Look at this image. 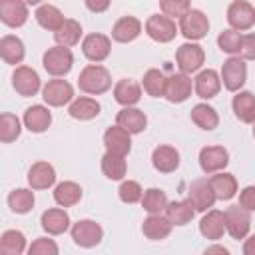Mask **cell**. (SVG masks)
Listing matches in <instances>:
<instances>
[{
	"label": "cell",
	"mask_w": 255,
	"mask_h": 255,
	"mask_svg": "<svg viewBox=\"0 0 255 255\" xmlns=\"http://www.w3.org/2000/svg\"><path fill=\"white\" fill-rule=\"evenodd\" d=\"M78 88L88 96L106 94L112 88V74L102 64H88L78 76Z\"/></svg>",
	"instance_id": "obj_1"
},
{
	"label": "cell",
	"mask_w": 255,
	"mask_h": 255,
	"mask_svg": "<svg viewBox=\"0 0 255 255\" xmlns=\"http://www.w3.org/2000/svg\"><path fill=\"white\" fill-rule=\"evenodd\" d=\"M42 66H44V70L52 78H62V76H66L72 70V66H74V54H72V50L68 46L56 44V46H52V48H48L44 52Z\"/></svg>",
	"instance_id": "obj_2"
},
{
	"label": "cell",
	"mask_w": 255,
	"mask_h": 255,
	"mask_svg": "<svg viewBox=\"0 0 255 255\" xmlns=\"http://www.w3.org/2000/svg\"><path fill=\"white\" fill-rule=\"evenodd\" d=\"M179 34L187 40V42H197L201 38L207 36L209 32V18L201 12V10H187L181 18H179Z\"/></svg>",
	"instance_id": "obj_3"
},
{
	"label": "cell",
	"mask_w": 255,
	"mask_h": 255,
	"mask_svg": "<svg viewBox=\"0 0 255 255\" xmlns=\"http://www.w3.org/2000/svg\"><path fill=\"white\" fill-rule=\"evenodd\" d=\"M143 30L145 34L153 40V42H159V44H167L171 42L177 32H179V26H175L173 18L165 16V14H151L145 24H143Z\"/></svg>",
	"instance_id": "obj_4"
},
{
	"label": "cell",
	"mask_w": 255,
	"mask_h": 255,
	"mask_svg": "<svg viewBox=\"0 0 255 255\" xmlns=\"http://www.w3.org/2000/svg\"><path fill=\"white\" fill-rule=\"evenodd\" d=\"M221 84L229 92H239L247 82V66L245 60L239 56H229L221 66Z\"/></svg>",
	"instance_id": "obj_5"
},
{
	"label": "cell",
	"mask_w": 255,
	"mask_h": 255,
	"mask_svg": "<svg viewBox=\"0 0 255 255\" xmlns=\"http://www.w3.org/2000/svg\"><path fill=\"white\" fill-rule=\"evenodd\" d=\"M175 62H177L179 72H183V74L199 72L203 62H205V50L197 42H185L177 48Z\"/></svg>",
	"instance_id": "obj_6"
},
{
	"label": "cell",
	"mask_w": 255,
	"mask_h": 255,
	"mask_svg": "<svg viewBox=\"0 0 255 255\" xmlns=\"http://www.w3.org/2000/svg\"><path fill=\"white\" fill-rule=\"evenodd\" d=\"M225 229L233 239H245L249 235L251 229V211H247L245 207L237 205H229L225 211Z\"/></svg>",
	"instance_id": "obj_7"
},
{
	"label": "cell",
	"mask_w": 255,
	"mask_h": 255,
	"mask_svg": "<svg viewBox=\"0 0 255 255\" xmlns=\"http://www.w3.org/2000/svg\"><path fill=\"white\" fill-rule=\"evenodd\" d=\"M72 233V239L76 245L84 247V249H90V247H96L102 243L104 239V229L100 223L92 221V219H80L72 225L70 229Z\"/></svg>",
	"instance_id": "obj_8"
},
{
	"label": "cell",
	"mask_w": 255,
	"mask_h": 255,
	"mask_svg": "<svg viewBox=\"0 0 255 255\" xmlns=\"http://www.w3.org/2000/svg\"><path fill=\"white\" fill-rule=\"evenodd\" d=\"M42 98L48 106L52 108H62L66 104H72L74 100V88L68 80L62 78H52L44 84L42 88Z\"/></svg>",
	"instance_id": "obj_9"
},
{
	"label": "cell",
	"mask_w": 255,
	"mask_h": 255,
	"mask_svg": "<svg viewBox=\"0 0 255 255\" xmlns=\"http://www.w3.org/2000/svg\"><path fill=\"white\" fill-rule=\"evenodd\" d=\"M227 22L233 30H249L255 24V6L247 0H233L227 8Z\"/></svg>",
	"instance_id": "obj_10"
},
{
	"label": "cell",
	"mask_w": 255,
	"mask_h": 255,
	"mask_svg": "<svg viewBox=\"0 0 255 255\" xmlns=\"http://www.w3.org/2000/svg\"><path fill=\"white\" fill-rule=\"evenodd\" d=\"M12 86L14 90L22 96V98H32L40 92L42 88V82H40V76L34 68L30 66H18L12 74Z\"/></svg>",
	"instance_id": "obj_11"
},
{
	"label": "cell",
	"mask_w": 255,
	"mask_h": 255,
	"mask_svg": "<svg viewBox=\"0 0 255 255\" xmlns=\"http://www.w3.org/2000/svg\"><path fill=\"white\" fill-rule=\"evenodd\" d=\"M229 163V151L223 145H205L199 151V167L203 173L211 175L223 171Z\"/></svg>",
	"instance_id": "obj_12"
},
{
	"label": "cell",
	"mask_w": 255,
	"mask_h": 255,
	"mask_svg": "<svg viewBox=\"0 0 255 255\" xmlns=\"http://www.w3.org/2000/svg\"><path fill=\"white\" fill-rule=\"evenodd\" d=\"M82 52H84V56L90 62L100 64V62H104L110 56V52H112V40L106 34H98V32L88 34L82 40Z\"/></svg>",
	"instance_id": "obj_13"
},
{
	"label": "cell",
	"mask_w": 255,
	"mask_h": 255,
	"mask_svg": "<svg viewBox=\"0 0 255 255\" xmlns=\"http://www.w3.org/2000/svg\"><path fill=\"white\" fill-rule=\"evenodd\" d=\"M191 92H193V80L189 78V74L177 72V74H171L167 78L163 98L171 104H181L191 96Z\"/></svg>",
	"instance_id": "obj_14"
},
{
	"label": "cell",
	"mask_w": 255,
	"mask_h": 255,
	"mask_svg": "<svg viewBox=\"0 0 255 255\" xmlns=\"http://www.w3.org/2000/svg\"><path fill=\"white\" fill-rule=\"evenodd\" d=\"M187 199L191 201V205L195 207V211H201V213H205L207 209H211L213 203L217 201L215 191H213L209 179H195V181L189 185Z\"/></svg>",
	"instance_id": "obj_15"
},
{
	"label": "cell",
	"mask_w": 255,
	"mask_h": 255,
	"mask_svg": "<svg viewBox=\"0 0 255 255\" xmlns=\"http://www.w3.org/2000/svg\"><path fill=\"white\" fill-rule=\"evenodd\" d=\"M28 4L24 0H0V20L8 28H20L28 22Z\"/></svg>",
	"instance_id": "obj_16"
},
{
	"label": "cell",
	"mask_w": 255,
	"mask_h": 255,
	"mask_svg": "<svg viewBox=\"0 0 255 255\" xmlns=\"http://www.w3.org/2000/svg\"><path fill=\"white\" fill-rule=\"evenodd\" d=\"M221 76L219 72L207 68V70H199L195 80H193V90L201 100H211L221 92Z\"/></svg>",
	"instance_id": "obj_17"
},
{
	"label": "cell",
	"mask_w": 255,
	"mask_h": 255,
	"mask_svg": "<svg viewBox=\"0 0 255 255\" xmlns=\"http://www.w3.org/2000/svg\"><path fill=\"white\" fill-rule=\"evenodd\" d=\"M104 145H106V151H112L118 155H128L131 151V133L118 124L110 126L104 131Z\"/></svg>",
	"instance_id": "obj_18"
},
{
	"label": "cell",
	"mask_w": 255,
	"mask_h": 255,
	"mask_svg": "<svg viewBox=\"0 0 255 255\" xmlns=\"http://www.w3.org/2000/svg\"><path fill=\"white\" fill-rule=\"evenodd\" d=\"M40 225L48 235H62L70 229V215L66 207H52L42 213Z\"/></svg>",
	"instance_id": "obj_19"
},
{
	"label": "cell",
	"mask_w": 255,
	"mask_h": 255,
	"mask_svg": "<svg viewBox=\"0 0 255 255\" xmlns=\"http://www.w3.org/2000/svg\"><path fill=\"white\" fill-rule=\"evenodd\" d=\"M225 231H227L225 229V213L219 209H207L199 221V233L205 239L217 241L223 237Z\"/></svg>",
	"instance_id": "obj_20"
},
{
	"label": "cell",
	"mask_w": 255,
	"mask_h": 255,
	"mask_svg": "<svg viewBox=\"0 0 255 255\" xmlns=\"http://www.w3.org/2000/svg\"><path fill=\"white\" fill-rule=\"evenodd\" d=\"M173 223L167 219L165 213H149L141 223V233L149 241H161L171 233Z\"/></svg>",
	"instance_id": "obj_21"
},
{
	"label": "cell",
	"mask_w": 255,
	"mask_h": 255,
	"mask_svg": "<svg viewBox=\"0 0 255 255\" xmlns=\"http://www.w3.org/2000/svg\"><path fill=\"white\" fill-rule=\"evenodd\" d=\"M22 122H24V128H26L28 131H32V133H42V131H46V129L52 126V112H50L46 106L36 104V106H30V108L24 112Z\"/></svg>",
	"instance_id": "obj_22"
},
{
	"label": "cell",
	"mask_w": 255,
	"mask_h": 255,
	"mask_svg": "<svg viewBox=\"0 0 255 255\" xmlns=\"http://www.w3.org/2000/svg\"><path fill=\"white\" fill-rule=\"evenodd\" d=\"M116 124L122 126L124 129H128L131 135H135V133H141L147 128V116L141 110H137L135 106H126L118 112Z\"/></svg>",
	"instance_id": "obj_23"
},
{
	"label": "cell",
	"mask_w": 255,
	"mask_h": 255,
	"mask_svg": "<svg viewBox=\"0 0 255 255\" xmlns=\"http://www.w3.org/2000/svg\"><path fill=\"white\" fill-rule=\"evenodd\" d=\"M56 183V169L48 161H36L28 169V185L32 189H50Z\"/></svg>",
	"instance_id": "obj_24"
},
{
	"label": "cell",
	"mask_w": 255,
	"mask_h": 255,
	"mask_svg": "<svg viewBox=\"0 0 255 255\" xmlns=\"http://www.w3.org/2000/svg\"><path fill=\"white\" fill-rule=\"evenodd\" d=\"M151 165L159 173H171L179 167V151L173 145H157L151 153Z\"/></svg>",
	"instance_id": "obj_25"
},
{
	"label": "cell",
	"mask_w": 255,
	"mask_h": 255,
	"mask_svg": "<svg viewBox=\"0 0 255 255\" xmlns=\"http://www.w3.org/2000/svg\"><path fill=\"white\" fill-rule=\"evenodd\" d=\"M231 108L239 122L255 124V96L251 92H247V90L235 92V96L231 100Z\"/></svg>",
	"instance_id": "obj_26"
},
{
	"label": "cell",
	"mask_w": 255,
	"mask_h": 255,
	"mask_svg": "<svg viewBox=\"0 0 255 255\" xmlns=\"http://www.w3.org/2000/svg\"><path fill=\"white\" fill-rule=\"evenodd\" d=\"M141 28L143 26L135 16H122L120 20H116L112 28V38L120 44H128V42H133L141 34Z\"/></svg>",
	"instance_id": "obj_27"
},
{
	"label": "cell",
	"mask_w": 255,
	"mask_h": 255,
	"mask_svg": "<svg viewBox=\"0 0 255 255\" xmlns=\"http://www.w3.org/2000/svg\"><path fill=\"white\" fill-rule=\"evenodd\" d=\"M114 100L120 106H135L141 100V86L135 80L129 78H122L116 82L114 86Z\"/></svg>",
	"instance_id": "obj_28"
},
{
	"label": "cell",
	"mask_w": 255,
	"mask_h": 255,
	"mask_svg": "<svg viewBox=\"0 0 255 255\" xmlns=\"http://www.w3.org/2000/svg\"><path fill=\"white\" fill-rule=\"evenodd\" d=\"M0 56H2L4 64H10V66L22 64V60L26 56L24 42L18 36H12V34L2 36L0 38Z\"/></svg>",
	"instance_id": "obj_29"
},
{
	"label": "cell",
	"mask_w": 255,
	"mask_h": 255,
	"mask_svg": "<svg viewBox=\"0 0 255 255\" xmlns=\"http://www.w3.org/2000/svg\"><path fill=\"white\" fill-rule=\"evenodd\" d=\"M102 106L96 98H90V96H82V98H76L72 100V104L68 106V114L74 118V120H80V122H88V120H94L98 114H100Z\"/></svg>",
	"instance_id": "obj_30"
},
{
	"label": "cell",
	"mask_w": 255,
	"mask_h": 255,
	"mask_svg": "<svg viewBox=\"0 0 255 255\" xmlns=\"http://www.w3.org/2000/svg\"><path fill=\"white\" fill-rule=\"evenodd\" d=\"M209 183H211V187L215 191V197L219 201H229L237 193V179H235L233 173H227V171L211 173Z\"/></svg>",
	"instance_id": "obj_31"
},
{
	"label": "cell",
	"mask_w": 255,
	"mask_h": 255,
	"mask_svg": "<svg viewBox=\"0 0 255 255\" xmlns=\"http://www.w3.org/2000/svg\"><path fill=\"white\" fill-rule=\"evenodd\" d=\"M34 18L44 30H50V32H56L66 20L62 10L58 6H54V4H40L36 8V12H34Z\"/></svg>",
	"instance_id": "obj_32"
},
{
	"label": "cell",
	"mask_w": 255,
	"mask_h": 255,
	"mask_svg": "<svg viewBox=\"0 0 255 255\" xmlns=\"http://www.w3.org/2000/svg\"><path fill=\"white\" fill-rule=\"evenodd\" d=\"M102 173L112 179V181H120L124 179V175L128 173V161H126V155H118V153H112V151H106L102 155Z\"/></svg>",
	"instance_id": "obj_33"
},
{
	"label": "cell",
	"mask_w": 255,
	"mask_h": 255,
	"mask_svg": "<svg viewBox=\"0 0 255 255\" xmlns=\"http://www.w3.org/2000/svg\"><path fill=\"white\" fill-rule=\"evenodd\" d=\"M191 122L197 128H201L205 131H211V129H215L219 126V114H217V110L213 106L201 102V104H195L191 108Z\"/></svg>",
	"instance_id": "obj_34"
},
{
	"label": "cell",
	"mask_w": 255,
	"mask_h": 255,
	"mask_svg": "<svg viewBox=\"0 0 255 255\" xmlns=\"http://www.w3.org/2000/svg\"><path fill=\"white\" fill-rule=\"evenodd\" d=\"M165 215H167V219H169L173 225L183 227V225L191 223V219L195 217V207L191 205L189 199L171 201V203H167V207H165Z\"/></svg>",
	"instance_id": "obj_35"
},
{
	"label": "cell",
	"mask_w": 255,
	"mask_h": 255,
	"mask_svg": "<svg viewBox=\"0 0 255 255\" xmlns=\"http://www.w3.org/2000/svg\"><path fill=\"white\" fill-rule=\"evenodd\" d=\"M54 40H56V44L68 46V48L80 44V40H82V24L78 20H74V18H66L64 24L54 32Z\"/></svg>",
	"instance_id": "obj_36"
},
{
	"label": "cell",
	"mask_w": 255,
	"mask_h": 255,
	"mask_svg": "<svg viewBox=\"0 0 255 255\" xmlns=\"http://www.w3.org/2000/svg\"><path fill=\"white\" fill-rule=\"evenodd\" d=\"M82 199V187L76 181H62L54 187V201L60 207H72L80 203Z\"/></svg>",
	"instance_id": "obj_37"
},
{
	"label": "cell",
	"mask_w": 255,
	"mask_h": 255,
	"mask_svg": "<svg viewBox=\"0 0 255 255\" xmlns=\"http://www.w3.org/2000/svg\"><path fill=\"white\" fill-rule=\"evenodd\" d=\"M165 84H167V76L163 72H159L157 68H149L141 80L143 92L151 98H163L165 96Z\"/></svg>",
	"instance_id": "obj_38"
},
{
	"label": "cell",
	"mask_w": 255,
	"mask_h": 255,
	"mask_svg": "<svg viewBox=\"0 0 255 255\" xmlns=\"http://www.w3.org/2000/svg\"><path fill=\"white\" fill-rule=\"evenodd\" d=\"M26 237L18 229H8L0 235V253L2 255H22L26 251Z\"/></svg>",
	"instance_id": "obj_39"
},
{
	"label": "cell",
	"mask_w": 255,
	"mask_h": 255,
	"mask_svg": "<svg viewBox=\"0 0 255 255\" xmlns=\"http://www.w3.org/2000/svg\"><path fill=\"white\" fill-rule=\"evenodd\" d=\"M34 203H36L34 191L26 189V187H18V189L10 191V195H8V207L18 215H24V213L32 211Z\"/></svg>",
	"instance_id": "obj_40"
},
{
	"label": "cell",
	"mask_w": 255,
	"mask_h": 255,
	"mask_svg": "<svg viewBox=\"0 0 255 255\" xmlns=\"http://www.w3.org/2000/svg\"><path fill=\"white\" fill-rule=\"evenodd\" d=\"M141 207L147 211V213H165V207H167V195L163 189L159 187H149L143 191V197H141Z\"/></svg>",
	"instance_id": "obj_41"
},
{
	"label": "cell",
	"mask_w": 255,
	"mask_h": 255,
	"mask_svg": "<svg viewBox=\"0 0 255 255\" xmlns=\"http://www.w3.org/2000/svg\"><path fill=\"white\" fill-rule=\"evenodd\" d=\"M22 124L18 120V116L10 114V112H4L0 116V139L2 143H12L20 137V131H22Z\"/></svg>",
	"instance_id": "obj_42"
},
{
	"label": "cell",
	"mask_w": 255,
	"mask_h": 255,
	"mask_svg": "<svg viewBox=\"0 0 255 255\" xmlns=\"http://www.w3.org/2000/svg\"><path fill=\"white\" fill-rule=\"evenodd\" d=\"M241 38H243V34L239 30L227 28V30H223L217 36V46H219L221 52H225L229 56H237L239 54V48H241Z\"/></svg>",
	"instance_id": "obj_43"
},
{
	"label": "cell",
	"mask_w": 255,
	"mask_h": 255,
	"mask_svg": "<svg viewBox=\"0 0 255 255\" xmlns=\"http://www.w3.org/2000/svg\"><path fill=\"white\" fill-rule=\"evenodd\" d=\"M118 195H120V199L124 201V203H137V201H141V197H143V189H141V185L137 183V181H133V179H124L122 183H120V187H118Z\"/></svg>",
	"instance_id": "obj_44"
},
{
	"label": "cell",
	"mask_w": 255,
	"mask_h": 255,
	"mask_svg": "<svg viewBox=\"0 0 255 255\" xmlns=\"http://www.w3.org/2000/svg\"><path fill=\"white\" fill-rule=\"evenodd\" d=\"M161 14L169 18H181L187 10H191V0H159Z\"/></svg>",
	"instance_id": "obj_45"
},
{
	"label": "cell",
	"mask_w": 255,
	"mask_h": 255,
	"mask_svg": "<svg viewBox=\"0 0 255 255\" xmlns=\"http://www.w3.org/2000/svg\"><path fill=\"white\" fill-rule=\"evenodd\" d=\"M58 251L60 249H58L56 241L50 239V237H38L28 247V253L30 255H58Z\"/></svg>",
	"instance_id": "obj_46"
},
{
	"label": "cell",
	"mask_w": 255,
	"mask_h": 255,
	"mask_svg": "<svg viewBox=\"0 0 255 255\" xmlns=\"http://www.w3.org/2000/svg\"><path fill=\"white\" fill-rule=\"evenodd\" d=\"M237 56L243 60H255V34H243Z\"/></svg>",
	"instance_id": "obj_47"
},
{
	"label": "cell",
	"mask_w": 255,
	"mask_h": 255,
	"mask_svg": "<svg viewBox=\"0 0 255 255\" xmlns=\"http://www.w3.org/2000/svg\"><path fill=\"white\" fill-rule=\"evenodd\" d=\"M239 205L247 211H255V185H247L239 191Z\"/></svg>",
	"instance_id": "obj_48"
},
{
	"label": "cell",
	"mask_w": 255,
	"mask_h": 255,
	"mask_svg": "<svg viewBox=\"0 0 255 255\" xmlns=\"http://www.w3.org/2000/svg\"><path fill=\"white\" fill-rule=\"evenodd\" d=\"M84 4H86V8H88L90 12L102 14V12H106V10L110 8L112 0H84Z\"/></svg>",
	"instance_id": "obj_49"
},
{
	"label": "cell",
	"mask_w": 255,
	"mask_h": 255,
	"mask_svg": "<svg viewBox=\"0 0 255 255\" xmlns=\"http://www.w3.org/2000/svg\"><path fill=\"white\" fill-rule=\"evenodd\" d=\"M243 255H255V235L245 237V241H243Z\"/></svg>",
	"instance_id": "obj_50"
},
{
	"label": "cell",
	"mask_w": 255,
	"mask_h": 255,
	"mask_svg": "<svg viewBox=\"0 0 255 255\" xmlns=\"http://www.w3.org/2000/svg\"><path fill=\"white\" fill-rule=\"evenodd\" d=\"M205 253H221V255H227V253H229V249H227V247H223V245H211V247H207V249H205Z\"/></svg>",
	"instance_id": "obj_51"
},
{
	"label": "cell",
	"mask_w": 255,
	"mask_h": 255,
	"mask_svg": "<svg viewBox=\"0 0 255 255\" xmlns=\"http://www.w3.org/2000/svg\"><path fill=\"white\" fill-rule=\"evenodd\" d=\"M28 6H40L42 4V0H24Z\"/></svg>",
	"instance_id": "obj_52"
},
{
	"label": "cell",
	"mask_w": 255,
	"mask_h": 255,
	"mask_svg": "<svg viewBox=\"0 0 255 255\" xmlns=\"http://www.w3.org/2000/svg\"><path fill=\"white\" fill-rule=\"evenodd\" d=\"M253 137H255V124H253Z\"/></svg>",
	"instance_id": "obj_53"
}]
</instances>
